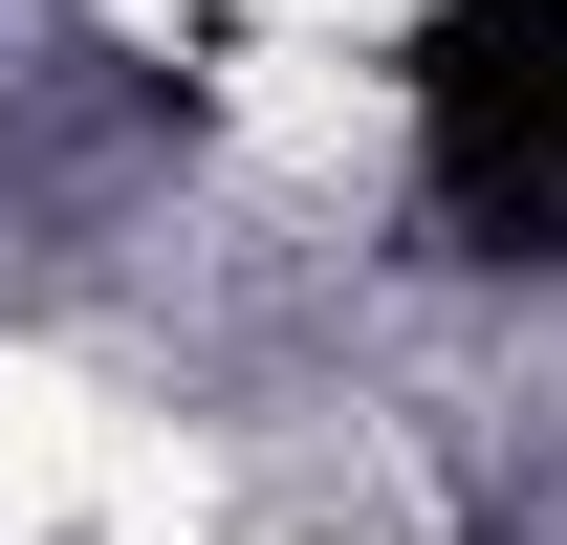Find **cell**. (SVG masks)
Masks as SVG:
<instances>
[{"label":"cell","instance_id":"cell-1","mask_svg":"<svg viewBox=\"0 0 567 545\" xmlns=\"http://www.w3.org/2000/svg\"><path fill=\"white\" fill-rule=\"evenodd\" d=\"M415 132H436V218L546 263L567 240V0H436L415 22Z\"/></svg>","mask_w":567,"mask_h":545}]
</instances>
